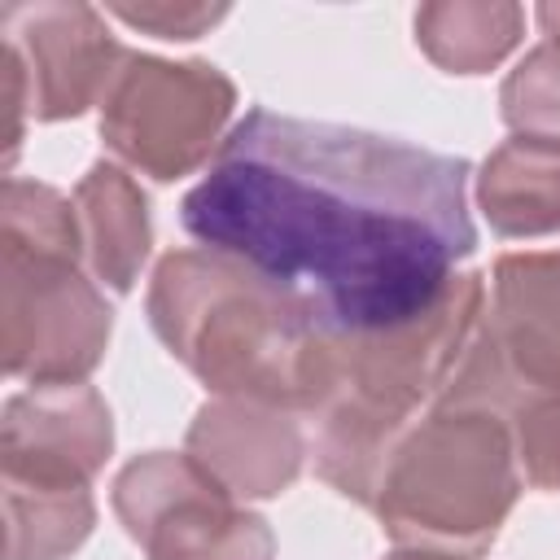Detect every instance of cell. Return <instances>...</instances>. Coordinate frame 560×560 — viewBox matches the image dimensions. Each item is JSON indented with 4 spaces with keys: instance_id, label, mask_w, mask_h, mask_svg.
<instances>
[{
    "instance_id": "obj_21",
    "label": "cell",
    "mask_w": 560,
    "mask_h": 560,
    "mask_svg": "<svg viewBox=\"0 0 560 560\" xmlns=\"http://www.w3.org/2000/svg\"><path fill=\"white\" fill-rule=\"evenodd\" d=\"M385 560H459V556H438V551H407V547H398V551L385 556Z\"/></svg>"
},
{
    "instance_id": "obj_3",
    "label": "cell",
    "mask_w": 560,
    "mask_h": 560,
    "mask_svg": "<svg viewBox=\"0 0 560 560\" xmlns=\"http://www.w3.org/2000/svg\"><path fill=\"white\" fill-rule=\"evenodd\" d=\"M486 319V280L459 271L442 298L376 332H328V381L315 402V472L372 508L394 446L446 398Z\"/></svg>"
},
{
    "instance_id": "obj_19",
    "label": "cell",
    "mask_w": 560,
    "mask_h": 560,
    "mask_svg": "<svg viewBox=\"0 0 560 560\" xmlns=\"http://www.w3.org/2000/svg\"><path fill=\"white\" fill-rule=\"evenodd\" d=\"M109 13L158 39H197L228 18V4H109Z\"/></svg>"
},
{
    "instance_id": "obj_2",
    "label": "cell",
    "mask_w": 560,
    "mask_h": 560,
    "mask_svg": "<svg viewBox=\"0 0 560 560\" xmlns=\"http://www.w3.org/2000/svg\"><path fill=\"white\" fill-rule=\"evenodd\" d=\"M158 341L219 398L315 411L328 381V332L245 262L214 249H171L144 298Z\"/></svg>"
},
{
    "instance_id": "obj_9",
    "label": "cell",
    "mask_w": 560,
    "mask_h": 560,
    "mask_svg": "<svg viewBox=\"0 0 560 560\" xmlns=\"http://www.w3.org/2000/svg\"><path fill=\"white\" fill-rule=\"evenodd\" d=\"M0 35L4 52H13L22 70L26 109L35 122L79 118L88 105H101L105 83L122 57V44L105 26L101 9L74 0L4 4Z\"/></svg>"
},
{
    "instance_id": "obj_15",
    "label": "cell",
    "mask_w": 560,
    "mask_h": 560,
    "mask_svg": "<svg viewBox=\"0 0 560 560\" xmlns=\"http://www.w3.org/2000/svg\"><path fill=\"white\" fill-rule=\"evenodd\" d=\"M525 31L521 4L508 0H438L416 9V44L446 74H486Z\"/></svg>"
},
{
    "instance_id": "obj_16",
    "label": "cell",
    "mask_w": 560,
    "mask_h": 560,
    "mask_svg": "<svg viewBox=\"0 0 560 560\" xmlns=\"http://www.w3.org/2000/svg\"><path fill=\"white\" fill-rule=\"evenodd\" d=\"M0 245H18L31 254H52V258H74L83 254L79 236V214L74 201H66L57 188L35 184V179H4V210H0Z\"/></svg>"
},
{
    "instance_id": "obj_13",
    "label": "cell",
    "mask_w": 560,
    "mask_h": 560,
    "mask_svg": "<svg viewBox=\"0 0 560 560\" xmlns=\"http://www.w3.org/2000/svg\"><path fill=\"white\" fill-rule=\"evenodd\" d=\"M0 486L9 560H66L88 542L96 525V503L83 477L0 464Z\"/></svg>"
},
{
    "instance_id": "obj_11",
    "label": "cell",
    "mask_w": 560,
    "mask_h": 560,
    "mask_svg": "<svg viewBox=\"0 0 560 560\" xmlns=\"http://www.w3.org/2000/svg\"><path fill=\"white\" fill-rule=\"evenodd\" d=\"M114 451L105 398L88 385H31L4 402L0 464L92 481Z\"/></svg>"
},
{
    "instance_id": "obj_17",
    "label": "cell",
    "mask_w": 560,
    "mask_h": 560,
    "mask_svg": "<svg viewBox=\"0 0 560 560\" xmlns=\"http://www.w3.org/2000/svg\"><path fill=\"white\" fill-rule=\"evenodd\" d=\"M490 411L503 416L512 433L521 477L534 490H560V381L512 389Z\"/></svg>"
},
{
    "instance_id": "obj_6",
    "label": "cell",
    "mask_w": 560,
    "mask_h": 560,
    "mask_svg": "<svg viewBox=\"0 0 560 560\" xmlns=\"http://www.w3.org/2000/svg\"><path fill=\"white\" fill-rule=\"evenodd\" d=\"M109 302L74 258L0 245V354L13 381L74 385L105 359Z\"/></svg>"
},
{
    "instance_id": "obj_4",
    "label": "cell",
    "mask_w": 560,
    "mask_h": 560,
    "mask_svg": "<svg viewBox=\"0 0 560 560\" xmlns=\"http://www.w3.org/2000/svg\"><path fill=\"white\" fill-rule=\"evenodd\" d=\"M521 486L503 416L438 402L385 459L368 512L394 547L477 560L499 538Z\"/></svg>"
},
{
    "instance_id": "obj_18",
    "label": "cell",
    "mask_w": 560,
    "mask_h": 560,
    "mask_svg": "<svg viewBox=\"0 0 560 560\" xmlns=\"http://www.w3.org/2000/svg\"><path fill=\"white\" fill-rule=\"evenodd\" d=\"M499 114L516 136L560 144V39H542L499 88Z\"/></svg>"
},
{
    "instance_id": "obj_7",
    "label": "cell",
    "mask_w": 560,
    "mask_h": 560,
    "mask_svg": "<svg viewBox=\"0 0 560 560\" xmlns=\"http://www.w3.org/2000/svg\"><path fill=\"white\" fill-rule=\"evenodd\" d=\"M114 512L149 560H271V525L188 451H149L114 477Z\"/></svg>"
},
{
    "instance_id": "obj_12",
    "label": "cell",
    "mask_w": 560,
    "mask_h": 560,
    "mask_svg": "<svg viewBox=\"0 0 560 560\" xmlns=\"http://www.w3.org/2000/svg\"><path fill=\"white\" fill-rule=\"evenodd\" d=\"M74 214L92 276L114 293H127L140 280V267L153 245L144 188L122 166L96 162L74 188Z\"/></svg>"
},
{
    "instance_id": "obj_5",
    "label": "cell",
    "mask_w": 560,
    "mask_h": 560,
    "mask_svg": "<svg viewBox=\"0 0 560 560\" xmlns=\"http://www.w3.org/2000/svg\"><path fill=\"white\" fill-rule=\"evenodd\" d=\"M96 109L105 149L131 171L171 184L219 153L236 83L210 61H162L122 48Z\"/></svg>"
},
{
    "instance_id": "obj_1",
    "label": "cell",
    "mask_w": 560,
    "mask_h": 560,
    "mask_svg": "<svg viewBox=\"0 0 560 560\" xmlns=\"http://www.w3.org/2000/svg\"><path fill=\"white\" fill-rule=\"evenodd\" d=\"M179 223L332 337L429 311L477 249L464 158L262 105L223 136Z\"/></svg>"
},
{
    "instance_id": "obj_20",
    "label": "cell",
    "mask_w": 560,
    "mask_h": 560,
    "mask_svg": "<svg viewBox=\"0 0 560 560\" xmlns=\"http://www.w3.org/2000/svg\"><path fill=\"white\" fill-rule=\"evenodd\" d=\"M538 26L547 31V39H560V4H538Z\"/></svg>"
},
{
    "instance_id": "obj_14",
    "label": "cell",
    "mask_w": 560,
    "mask_h": 560,
    "mask_svg": "<svg viewBox=\"0 0 560 560\" xmlns=\"http://www.w3.org/2000/svg\"><path fill=\"white\" fill-rule=\"evenodd\" d=\"M477 206L499 236L560 232V144L512 136L477 175Z\"/></svg>"
},
{
    "instance_id": "obj_8",
    "label": "cell",
    "mask_w": 560,
    "mask_h": 560,
    "mask_svg": "<svg viewBox=\"0 0 560 560\" xmlns=\"http://www.w3.org/2000/svg\"><path fill=\"white\" fill-rule=\"evenodd\" d=\"M560 381V249L503 254L481 332L442 402L494 407L512 389Z\"/></svg>"
},
{
    "instance_id": "obj_10",
    "label": "cell",
    "mask_w": 560,
    "mask_h": 560,
    "mask_svg": "<svg viewBox=\"0 0 560 560\" xmlns=\"http://www.w3.org/2000/svg\"><path fill=\"white\" fill-rule=\"evenodd\" d=\"M184 451L236 499H276L298 481L306 438L293 411L214 398L192 416Z\"/></svg>"
}]
</instances>
